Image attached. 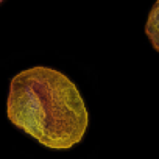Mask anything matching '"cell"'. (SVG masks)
<instances>
[{"mask_svg":"<svg viewBox=\"0 0 159 159\" xmlns=\"http://www.w3.org/2000/svg\"><path fill=\"white\" fill-rule=\"evenodd\" d=\"M10 122L53 150L80 143L89 125V112L73 81L59 70L31 67L10 84L7 102Z\"/></svg>","mask_w":159,"mask_h":159,"instance_id":"6da1fadb","label":"cell"},{"mask_svg":"<svg viewBox=\"0 0 159 159\" xmlns=\"http://www.w3.org/2000/svg\"><path fill=\"white\" fill-rule=\"evenodd\" d=\"M145 34L148 36L153 48L156 52H159V0L153 5L148 19H147V25H145Z\"/></svg>","mask_w":159,"mask_h":159,"instance_id":"7a4b0ae2","label":"cell"},{"mask_svg":"<svg viewBox=\"0 0 159 159\" xmlns=\"http://www.w3.org/2000/svg\"><path fill=\"white\" fill-rule=\"evenodd\" d=\"M2 2H3V0H0V3H2Z\"/></svg>","mask_w":159,"mask_h":159,"instance_id":"3957f363","label":"cell"}]
</instances>
